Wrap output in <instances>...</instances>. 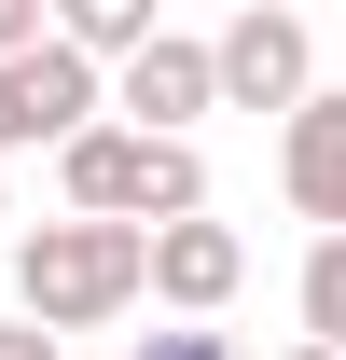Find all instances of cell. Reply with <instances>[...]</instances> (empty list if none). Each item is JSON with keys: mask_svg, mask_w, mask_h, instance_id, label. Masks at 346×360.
Masks as SVG:
<instances>
[{"mask_svg": "<svg viewBox=\"0 0 346 360\" xmlns=\"http://www.w3.org/2000/svg\"><path fill=\"white\" fill-rule=\"evenodd\" d=\"M139 291H153V222L70 208V222H28V236H14V305L42 319V333H97V319H125Z\"/></svg>", "mask_w": 346, "mask_h": 360, "instance_id": "6da1fadb", "label": "cell"}, {"mask_svg": "<svg viewBox=\"0 0 346 360\" xmlns=\"http://www.w3.org/2000/svg\"><path fill=\"white\" fill-rule=\"evenodd\" d=\"M56 180H70V208H97V222H194L208 208V153L194 139H153V125L56 139Z\"/></svg>", "mask_w": 346, "mask_h": 360, "instance_id": "7a4b0ae2", "label": "cell"}, {"mask_svg": "<svg viewBox=\"0 0 346 360\" xmlns=\"http://www.w3.org/2000/svg\"><path fill=\"white\" fill-rule=\"evenodd\" d=\"M222 111H305L319 97V42H305L291 0H236V28H222Z\"/></svg>", "mask_w": 346, "mask_h": 360, "instance_id": "3957f363", "label": "cell"}, {"mask_svg": "<svg viewBox=\"0 0 346 360\" xmlns=\"http://www.w3.org/2000/svg\"><path fill=\"white\" fill-rule=\"evenodd\" d=\"M111 111L153 125V139H194V111H222V56L180 42V28H153L139 56H111Z\"/></svg>", "mask_w": 346, "mask_h": 360, "instance_id": "277c9868", "label": "cell"}, {"mask_svg": "<svg viewBox=\"0 0 346 360\" xmlns=\"http://www.w3.org/2000/svg\"><path fill=\"white\" fill-rule=\"evenodd\" d=\"M236 277H250V250H236V222H153V291H167L180 319H208V305H236Z\"/></svg>", "mask_w": 346, "mask_h": 360, "instance_id": "5b68a950", "label": "cell"}, {"mask_svg": "<svg viewBox=\"0 0 346 360\" xmlns=\"http://www.w3.org/2000/svg\"><path fill=\"white\" fill-rule=\"evenodd\" d=\"M277 180H291V208H305L319 236L346 222V97H333V84H319L291 125H277Z\"/></svg>", "mask_w": 346, "mask_h": 360, "instance_id": "8992f818", "label": "cell"}, {"mask_svg": "<svg viewBox=\"0 0 346 360\" xmlns=\"http://www.w3.org/2000/svg\"><path fill=\"white\" fill-rule=\"evenodd\" d=\"M153 28H167L153 0H56V42H84V56H139Z\"/></svg>", "mask_w": 346, "mask_h": 360, "instance_id": "52a82bcc", "label": "cell"}, {"mask_svg": "<svg viewBox=\"0 0 346 360\" xmlns=\"http://www.w3.org/2000/svg\"><path fill=\"white\" fill-rule=\"evenodd\" d=\"M305 333H319V347H346V222L305 250Z\"/></svg>", "mask_w": 346, "mask_h": 360, "instance_id": "ba28073f", "label": "cell"}, {"mask_svg": "<svg viewBox=\"0 0 346 360\" xmlns=\"http://www.w3.org/2000/svg\"><path fill=\"white\" fill-rule=\"evenodd\" d=\"M28 42H56V0H0V56H28Z\"/></svg>", "mask_w": 346, "mask_h": 360, "instance_id": "9c48e42d", "label": "cell"}, {"mask_svg": "<svg viewBox=\"0 0 346 360\" xmlns=\"http://www.w3.org/2000/svg\"><path fill=\"white\" fill-rule=\"evenodd\" d=\"M139 360H236L222 333H139Z\"/></svg>", "mask_w": 346, "mask_h": 360, "instance_id": "30bf717a", "label": "cell"}, {"mask_svg": "<svg viewBox=\"0 0 346 360\" xmlns=\"http://www.w3.org/2000/svg\"><path fill=\"white\" fill-rule=\"evenodd\" d=\"M0 360H56V333H42L28 305H14V319H0Z\"/></svg>", "mask_w": 346, "mask_h": 360, "instance_id": "8fae6325", "label": "cell"}, {"mask_svg": "<svg viewBox=\"0 0 346 360\" xmlns=\"http://www.w3.org/2000/svg\"><path fill=\"white\" fill-rule=\"evenodd\" d=\"M0 153H42V139H28V111H14V70H0Z\"/></svg>", "mask_w": 346, "mask_h": 360, "instance_id": "7c38bea8", "label": "cell"}, {"mask_svg": "<svg viewBox=\"0 0 346 360\" xmlns=\"http://www.w3.org/2000/svg\"><path fill=\"white\" fill-rule=\"evenodd\" d=\"M291 360H346V347H319V333H305V347H291Z\"/></svg>", "mask_w": 346, "mask_h": 360, "instance_id": "4fadbf2b", "label": "cell"}]
</instances>
